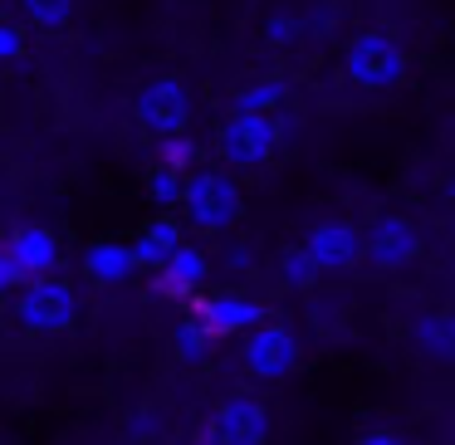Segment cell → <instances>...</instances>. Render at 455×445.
I'll return each instance as SVG.
<instances>
[{"label": "cell", "instance_id": "1", "mask_svg": "<svg viewBox=\"0 0 455 445\" xmlns=\"http://www.w3.org/2000/svg\"><path fill=\"white\" fill-rule=\"evenodd\" d=\"M181 216L201 235H230L245 220V191H240L235 171L226 167H196L181 191Z\"/></svg>", "mask_w": 455, "mask_h": 445}, {"label": "cell", "instance_id": "2", "mask_svg": "<svg viewBox=\"0 0 455 445\" xmlns=\"http://www.w3.org/2000/svg\"><path fill=\"white\" fill-rule=\"evenodd\" d=\"M411 60H406L402 40L387 30H357L343 44V79L363 93H392L406 79Z\"/></svg>", "mask_w": 455, "mask_h": 445}, {"label": "cell", "instance_id": "3", "mask_svg": "<svg viewBox=\"0 0 455 445\" xmlns=\"http://www.w3.org/2000/svg\"><path fill=\"white\" fill-rule=\"evenodd\" d=\"M421 250H426L421 230L402 211H377L363 226V265L372 274H406L421 259Z\"/></svg>", "mask_w": 455, "mask_h": 445}, {"label": "cell", "instance_id": "4", "mask_svg": "<svg viewBox=\"0 0 455 445\" xmlns=\"http://www.w3.org/2000/svg\"><path fill=\"white\" fill-rule=\"evenodd\" d=\"M284 142L279 118H255V113H230L216 132V157L226 171H259Z\"/></svg>", "mask_w": 455, "mask_h": 445}, {"label": "cell", "instance_id": "5", "mask_svg": "<svg viewBox=\"0 0 455 445\" xmlns=\"http://www.w3.org/2000/svg\"><path fill=\"white\" fill-rule=\"evenodd\" d=\"M15 318H20L25 333H40V338L69 333L74 318H79V294H74V284H64L60 274L30 279V284L15 294Z\"/></svg>", "mask_w": 455, "mask_h": 445}, {"label": "cell", "instance_id": "6", "mask_svg": "<svg viewBox=\"0 0 455 445\" xmlns=\"http://www.w3.org/2000/svg\"><path fill=\"white\" fill-rule=\"evenodd\" d=\"M132 118H138V128L148 132V138H157V142L181 138V132L191 128V93H187V83L172 79V74L148 79L138 89V99H132Z\"/></svg>", "mask_w": 455, "mask_h": 445}, {"label": "cell", "instance_id": "7", "mask_svg": "<svg viewBox=\"0 0 455 445\" xmlns=\"http://www.w3.org/2000/svg\"><path fill=\"white\" fill-rule=\"evenodd\" d=\"M299 357H304V347H299L294 328H289V323H269V318H265L259 328H250L240 362H245V372L255 377V382H284V377L299 367Z\"/></svg>", "mask_w": 455, "mask_h": 445}, {"label": "cell", "instance_id": "8", "mask_svg": "<svg viewBox=\"0 0 455 445\" xmlns=\"http://www.w3.org/2000/svg\"><path fill=\"white\" fill-rule=\"evenodd\" d=\"M299 250L314 259L318 274H353V269L363 265V226H353V220H343V216H328L308 230Z\"/></svg>", "mask_w": 455, "mask_h": 445}, {"label": "cell", "instance_id": "9", "mask_svg": "<svg viewBox=\"0 0 455 445\" xmlns=\"http://www.w3.org/2000/svg\"><path fill=\"white\" fill-rule=\"evenodd\" d=\"M211 445H265L269 441V406L259 396H226L211 416Z\"/></svg>", "mask_w": 455, "mask_h": 445}, {"label": "cell", "instance_id": "10", "mask_svg": "<svg viewBox=\"0 0 455 445\" xmlns=\"http://www.w3.org/2000/svg\"><path fill=\"white\" fill-rule=\"evenodd\" d=\"M196 323L206 328L211 338H240V333L265 323V304L240 294V289H220V294L196 298Z\"/></svg>", "mask_w": 455, "mask_h": 445}, {"label": "cell", "instance_id": "11", "mask_svg": "<svg viewBox=\"0 0 455 445\" xmlns=\"http://www.w3.org/2000/svg\"><path fill=\"white\" fill-rule=\"evenodd\" d=\"M5 255L20 265L25 284H30V279H54V274H60V265H64L60 235L44 230V226H20L11 240H5Z\"/></svg>", "mask_w": 455, "mask_h": 445}, {"label": "cell", "instance_id": "12", "mask_svg": "<svg viewBox=\"0 0 455 445\" xmlns=\"http://www.w3.org/2000/svg\"><path fill=\"white\" fill-rule=\"evenodd\" d=\"M406 343L421 362L435 367H455V308H426L411 318L406 328Z\"/></svg>", "mask_w": 455, "mask_h": 445}, {"label": "cell", "instance_id": "13", "mask_svg": "<svg viewBox=\"0 0 455 445\" xmlns=\"http://www.w3.org/2000/svg\"><path fill=\"white\" fill-rule=\"evenodd\" d=\"M206 274H211V255L201 245H191V240H181V245L172 250V259L157 269V294L187 298L206 284Z\"/></svg>", "mask_w": 455, "mask_h": 445}, {"label": "cell", "instance_id": "14", "mask_svg": "<svg viewBox=\"0 0 455 445\" xmlns=\"http://www.w3.org/2000/svg\"><path fill=\"white\" fill-rule=\"evenodd\" d=\"M79 269L93 284H128L138 274V259H132V245H123V240H93V245H84Z\"/></svg>", "mask_w": 455, "mask_h": 445}, {"label": "cell", "instance_id": "15", "mask_svg": "<svg viewBox=\"0 0 455 445\" xmlns=\"http://www.w3.org/2000/svg\"><path fill=\"white\" fill-rule=\"evenodd\" d=\"M181 240H187L181 235V220L177 216H157V220L142 226L138 240H132V259H138V269H162Z\"/></svg>", "mask_w": 455, "mask_h": 445}, {"label": "cell", "instance_id": "16", "mask_svg": "<svg viewBox=\"0 0 455 445\" xmlns=\"http://www.w3.org/2000/svg\"><path fill=\"white\" fill-rule=\"evenodd\" d=\"M289 103V83L284 79H250L245 89H235L230 113H255V118H275Z\"/></svg>", "mask_w": 455, "mask_h": 445}, {"label": "cell", "instance_id": "17", "mask_svg": "<svg viewBox=\"0 0 455 445\" xmlns=\"http://www.w3.org/2000/svg\"><path fill=\"white\" fill-rule=\"evenodd\" d=\"M142 191H148V201L162 211V216H172V211H181V191H187V177L172 167H152L148 181H142Z\"/></svg>", "mask_w": 455, "mask_h": 445}, {"label": "cell", "instance_id": "18", "mask_svg": "<svg viewBox=\"0 0 455 445\" xmlns=\"http://www.w3.org/2000/svg\"><path fill=\"white\" fill-rule=\"evenodd\" d=\"M275 274H279V284H284V289H299V294H304V289H314L318 279H323V274L314 269V259H308L299 245L279 250V259H275Z\"/></svg>", "mask_w": 455, "mask_h": 445}, {"label": "cell", "instance_id": "19", "mask_svg": "<svg viewBox=\"0 0 455 445\" xmlns=\"http://www.w3.org/2000/svg\"><path fill=\"white\" fill-rule=\"evenodd\" d=\"M157 167H172V171H181V177H191V171L201 167V142L191 138V132L157 142Z\"/></svg>", "mask_w": 455, "mask_h": 445}, {"label": "cell", "instance_id": "20", "mask_svg": "<svg viewBox=\"0 0 455 445\" xmlns=\"http://www.w3.org/2000/svg\"><path fill=\"white\" fill-rule=\"evenodd\" d=\"M74 5H79V0H20L25 20H30L35 30H50V35L74 20Z\"/></svg>", "mask_w": 455, "mask_h": 445}, {"label": "cell", "instance_id": "21", "mask_svg": "<svg viewBox=\"0 0 455 445\" xmlns=\"http://www.w3.org/2000/svg\"><path fill=\"white\" fill-rule=\"evenodd\" d=\"M172 347H177V357H181L187 367H196V362H206V357H211L216 338H211L206 328L196 323V318H187V323H181L177 333H172Z\"/></svg>", "mask_w": 455, "mask_h": 445}, {"label": "cell", "instance_id": "22", "mask_svg": "<svg viewBox=\"0 0 455 445\" xmlns=\"http://www.w3.org/2000/svg\"><path fill=\"white\" fill-rule=\"evenodd\" d=\"M299 35H304V20H299V15H269L265 20V44H275V50H289Z\"/></svg>", "mask_w": 455, "mask_h": 445}, {"label": "cell", "instance_id": "23", "mask_svg": "<svg viewBox=\"0 0 455 445\" xmlns=\"http://www.w3.org/2000/svg\"><path fill=\"white\" fill-rule=\"evenodd\" d=\"M25 289V274H20V265H15L5 250H0V298H15Z\"/></svg>", "mask_w": 455, "mask_h": 445}, {"label": "cell", "instance_id": "24", "mask_svg": "<svg viewBox=\"0 0 455 445\" xmlns=\"http://www.w3.org/2000/svg\"><path fill=\"white\" fill-rule=\"evenodd\" d=\"M25 54V30L20 25H0V60H20Z\"/></svg>", "mask_w": 455, "mask_h": 445}, {"label": "cell", "instance_id": "25", "mask_svg": "<svg viewBox=\"0 0 455 445\" xmlns=\"http://www.w3.org/2000/svg\"><path fill=\"white\" fill-rule=\"evenodd\" d=\"M226 265L235 269V274H245V269H255V245H230V250H226Z\"/></svg>", "mask_w": 455, "mask_h": 445}, {"label": "cell", "instance_id": "26", "mask_svg": "<svg viewBox=\"0 0 455 445\" xmlns=\"http://www.w3.org/2000/svg\"><path fill=\"white\" fill-rule=\"evenodd\" d=\"M357 445H406L396 431H367V435H357Z\"/></svg>", "mask_w": 455, "mask_h": 445}, {"label": "cell", "instance_id": "27", "mask_svg": "<svg viewBox=\"0 0 455 445\" xmlns=\"http://www.w3.org/2000/svg\"><path fill=\"white\" fill-rule=\"evenodd\" d=\"M152 431H157V421H152V411H142L138 421L128 425V435H152Z\"/></svg>", "mask_w": 455, "mask_h": 445}, {"label": "cell", "instance_id": "28", "mask_svg": "<svg viewBox=\"0 0 455 445\" xmlns=\"http://www.w3.org/2000/svg\"><path fill=\"white\" fill-rule=\"evenodd\" d=\"M451 298H455V265H451Z\"/></svg>", "mask_w": 455, "mask_h": 445}, {"label": "cell", "instance_id": "29", "mask_svg": "<svg viewBox=\"0 0 455 445\" xmlns=\"http://www.w3.org/2000/svg\"><path fill=\"white\" fill-rule=\"evenodd\" d=\"M0 5H5V0H0Z\"/></svg>", "mask_w": 455, "mask_h": 445}]
</instances>
